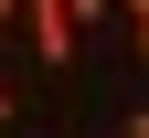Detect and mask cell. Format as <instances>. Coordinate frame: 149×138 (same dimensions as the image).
Wrapping results in <instances>:
<instances>
[{
    "label": "cell",
    "mask_w": 149,
    "mask_h": 138,
    "mask_svg": "<svg viewBox=\"0 0 149 138\" xmlns=\"http://www.w3.org/2000/svg\"><path fill=\"white\" fill-rule=\"evenodd\" d=\"M22 32H32V53H43V64H74V53H85V32L64 21V0H32V11H22Z\"/></svg>",
    "instance_id": "6da1fadb"
},
{
    "label": "cell",
    "mask_w": 149,
    "mask_h": 138,
    "mask_svg": "<svg viewBox=\"0 0 149 138\" xmlns=\"http://www.w3.org/2000/svg\"><path fill=\"white\" fill-rule=\"evenodd\" d=\"M22 11H32V0H0V21H22Z\"/></svg>",
    "instance_id": "5b68a950"
},
{
    "label": "cell",
    "mask_w": 149,
    "mask_h": 138,
    "mask_svg": "<svg viewBox=\"0 0 149 138\" xmlns=\"http://www.w3.org/2000/svg\"><path fill=\"white\" fill-rule=\"evenodd\" d=\"M117 138H149V106H128V128H117Z\"/></svg>",
    "instance_id": "277c9868"
},
{
    "label": "cell",
    "mask_w": 149,
    "mask_h": 138,
    "mask_svg": "<svg viewBox=\"0 0 149 138\" xmlns=\"http://www.w3.org/2000/svg\"><path fill=\"white\" fill-rule=\"evenodd\" d=\"M117 21H128V53L149 64V0H117Z\"/></svg>",
    "instance_id": "7a4b0ae2"
},
{
    "label": "cell",
    "mask_w": 149,
    "mask_h": 138,
    "mask_svg": "<svg viewBox=\"0 0 149 138\" xmlns=\"http://www.w3.org/2000/svg\"><path fill=\"white\" fill-rule=\"evenodd\" d=\"M64 21H74V32H96V21H117V0H64Z\"/></svg>",
    "instance_id": "3957f363"
}]
</instances>
